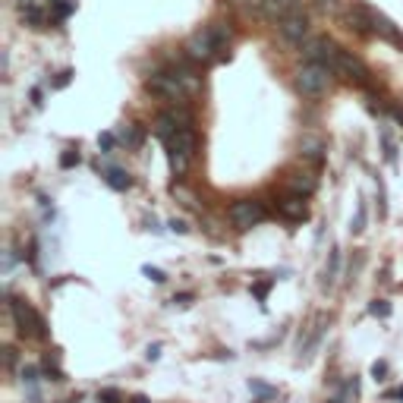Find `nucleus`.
<instances>
[{
  "label": "nucleus",
  "mask_w": 403,
  "mask_h": 403,
  "mask_svg": "<svg viewBox=\"0 0 403 403\" xmlns=\"http://www.w3.org/2000/svg\"><path fill=\"white\" fill-rule=\"evenodd\" d=\"M98 403H123V394L117 388H104V391H98Z\"/></svg>",
  "instance_id": "obj_21"
},
{
  "label": "nucleus",
  "mask_w": 403,
  "mask_h": 403,
  "mask_svg": "<svg viewBox=\"0 0 403 403\" xmlns=\"http://www.w3.org/2000/svg\"><path fill=\"white\" fill-rule=\"evenodd\" d=\"M7 362H10V366L16 362V350H13V347H7Z\"/></svg>",
  "instance_id": "obj_33"
},
{
  "label": "nucleus",
  "mask_w": 403,
  "mask_h": 403,
  "mask_svg": "<svg viewBox=\"0 0 403 403\" xmlns=\"http://www.w3.org/2000/svg\"><path fill=\"white\" fill-rule=\"evenodd\" d=\"M265 218V208H261V202H252V198H239V202H233L230 205V221L237 230H252L259 221Z\"/></svg>",
  "instance_id": "obj_6"
},
{
  "label": "nucleus",
  "mask_w": 403,
  "mask_h": 403,
  "mask_svg": "<svg viewBox=\"0 0 403 403\" xmlns=\"http://www.w3.org/2000/svg\"><path fill=\"white\" fill-rule=\"evenodd\" d=\"M315 186H318V183H315L312 173H290V177H287V189L296 192V196H306L309 198L315 192Z\"/></svg>",
  "instance_id": "obj_12"
},
{
  "label": "nucleus",
  "mask_w": 403,
  "mask_h": 403,
  "mask_svg": "<svg viewBox=\"0 0 403 403\" xmlns=\"http://www.w3.org/2000/svg\"><path fill=\"white\" fill-rule=\"evenodd\" d=\"M249 391H252V394H259L261 400H274V397H277V391H274L271 384L259 381V378H249Z\"/></svg>",
  "instance_id": "obj_17"
},
{
  "label": "nucleus",
  "mask_w": 403,
  "mask_h": 403,
  "mask_svg": "<svg viewBox=\"0 0 403 403\" xmlns=\"http://www.w3.org/2000/svg\"><path fill=\"white\" fill-rule=\"evenodd\" d=\"M372 375H375V378L388 375V362H375V366H372Z\"/></svg>",
  "instance_id": "obj_27"
},
{
  "label": "nucleus",
  "mask_w": 403,
  "mask_h": 403,
  "mask_svg": "<svg viewBox=\"0 0 403 403\" xmlns=\"http://www.w3.org/2000/svg\"><path fill=\"white\" fill-rule=\"evenodd\" d=\"M104 183H108L110 189L123 192V189H130V186H132V177L126 171H120V167H108V171H104Z\"/></svg>",
  "instance_id": "obj_13"
},
{
  "label": "nucleus",
  "mask_w": 403,
  "mask_h": 403,
  "mask_svg": "<svg viewBox=\"0 0 403 403\" xmlns=\"http://www.w3.org/2000/svg\"><path fill=\"white\" fill-rule=\"evenodd\" d=\"M167 155H171V167H173V173H177V177H183L186 167H189V157H183L180 151H167Z\"/></svg>",
  "instance_id": "obj_18"
},
{
  "label": "nucleus",
  "mask_w": 403,
  "mask_h": 403,
  "mask_svg": "<svg viewBox=\"0 0 403 403\" xmlns=\"http://www.w3.org/2000/svg\"><path fill=\"white\" fill-rule=\"evenodd\" d=\"M10 312H13V321H16V328H19L22 337H44V321H42V315L35 312V309L28 306L26 300H19V296H10Z\"/></svg>",
  "instance_id": "obj_4"
},
{
  "label": "nucleus",
  "mask_w": 403,
  "mask_h": 403,
  "mask_svg": "<svg viewBox=\"0 0 403 403\" xmlns=\"http://www.w3.org/2000/svg\"><path fill=\"white\" fill-rule=\"evenodd\" d=\"M277 212L284 214L287 221H306L309 218V202H306V196H296V192H290V196L277 205Z\"/></svg>",
  "instance_id": "obj_8"
},
{
  "label": "nucleus",
  "mask_w": 403,
  "mask_h": 403,
  "mask_svg": "<svg viewBox=\"0 0 403 403\" xmlns=\"http://www.w3.org/2000/svg\"><path fill=\"white\" fill-rule=\"evenodd\" d=\"M132 403H151L148 397H132Z\"/></svg>",
  "instance_id": "obj_35"
},
{
  "label": "nucleus",
  "mask_w": 403,
  "mask_h": 403,
  "mask_svg": "<svg viewBox=\"0 0 403 403\" xmlns=\"http://www.w3.org/2000/svg\"><path fill=\"white\" fill-rule=\"evenodd\" d=\"M148 92L157 98H164V101H173V104H186L192 98L186 83L177 76V69H171V73H155L148 79Z\"/></svg>",
  "instance_id": "obj_2"
},
{
  "label": "nucleus",
  "mask_w": 403,
  "mask_h": 403,
  "mask_svg": "<svg viewBox=\"0 0 403 403\" xmlns=\"http://www.w3.org/2000/svg\"><path fill=\"white\" fill-rule=\"evenodd\" d=\"M328 69L334 76H341V79H347V83H359V85L369 83V69L362 67L353 54H347V51H341V48H334V54H331V60H328Z\"/></svg>",
  "instance_id": "obj_5"
},
{
  "label": "nucleus",
  "mask_w": 403,
  "mask_h": 403,
  "mask_svg": "<svg viewBox=\"0 0 403 403\" xmlns=\"http://www.w3.org/2000/svg\"><path fill=\"white\" fill-rule=\"evenodd\" d=\"M337 271H341V249H331V261H328V268H325V280H321V287H334Z\"/></svg>",
  "instance_id": "obj_14"
},
{
  "label": "nucleus",
  "mask_w": 403,
  "mask_h": 403,
  "mask_svg": "<svg viewBox=\"0 0 403 403\" xmlns=\"http://www.w3.org/2000/svg\"><path fill=\"white\" fill-rule=\"evenodd\" d=\"M391 114H394L397 120H400V123H403V104H394V108H391Z\"/></svg>",
  "instance_id": "obj_32"
},
{
  "label": "nucleus",
  "mask_w": 403,
  "mask_h": 403,
  "mask_svg": "<svg viewBox=\"0 0 403 403\" xmlns=\"http://www.w3.org/2000/svg\"><path fill=\"white\" fill-rule=\"evenodd\" d=\"M369 315H375V318H388V315H391V302L388 300H372L369 302Z\"/></svg>",
  "instance_id": "obj_20"
},
{
  "label": "nucleus",
  "mask_w": 403,
  "mask_h": 403,
  "mask_svg": "<svg viewBox=\"0 0 403 403\" xmlns=\"http://www.w3.org/2000/svg\"><path fill=\"white\" fill-rule=\"evenodd\" d=\"M98 142H101V148H110V145H114V136H110V132H104Z\"/></svg>",
  "instance_id": "obj_30"
},
{
  "label": "nucleus",
  "mask_w": 403,
  "mask_h": 403,
  "mask_svg": "<svg viewBox=\"0 0 403 403\" xmlns=\"http://www.w3.org/2000/svg\"><path fill=\"white\" fill-rule=\"evenodd\" d=\"M171 230H173V233H186V230H189V227H186L183 221H177V218H173V221H171Z\"/></svg>",
  "instance_id": "obj_28"
},
{
  "label": "nucleus",
  "mask_w": 403,
  "mask_h": 403,
  "mask_svg": "<svg viewBox=\"0 0 403 403\" xmlns=\"http://www.w3.org/2000/svg\"><path fill=\"white\" fill-rule=\"evenodd\" d=\"M73 164H79V151H67L60 157V167H73Z\"/></svg>",
  "instance_id": "obj_25"
},
{
  "label": "nucleus",
  "mask_w": 403,
  "mask_h": 403,
  "mask_svg": "<svg viewBox=\"0 0 403 403\" xmlns=\"http://www.w3.org/2000/svg\"><path fill=\"white\" fill-rule=\"evenodd\" d=\"M196 148H198V139L192 130H180L177 136L167 142V151H180V155L189 157V161H192V155H196Z\"/></svg>",
  "instance_id": "obj_9"
},
{
  "label": "nucleus",
  "mask_w": 403,
  "mask_h": 403,
  "mask_svg": "<svg viewBox=\"0 0 403 403\" xmlns=\"http://www.w3.org/2000/svg\"><path fill=\"white\" fill-rule=\"evenodd\" d=\"M334 48H337V44H331L328 38H312V42L306 44V57L312 63H325V67H328V60H331V54H334Z\"/></svg>",
  "instance_id": "obj_10"
},
{
  "label": "nucleus",
  "mask_w": 403,
  "mask_h": 403,
  "mask_svg": "<svg viewBox=\"0 0 403 403\" xmlns=\"http://www.w3.org/2000/svg\"><path fill=\"white\" fill-rule=\"evenodd\" d=\"M318 3H321L325 10H334V0H318Z\"/></svg>",
  "instance_id": "obj_34"
},
{
  "label": "nucleus",
  "mask_w": 403,
  "mask_h": 403,
  "mask_svg": "<svg viewBox=\"0 0 403 403\" xmlns=\"http://www.w3.org/2000/svg\"><path fill=\"white\" fill-rule=\"evenodd\" d=\"M300 155H306L309 161H321V142L315 136H306L300 142Z\"/></svg>",
  "instance_id": "obj_16"
},
{
  "label": "nucleus",
  "mask_w": 403,
  "mask_h": 403,
  "mask_svg": "<svg viewBox=\"0 0 403 403\" xmlns=\"http://www.w3.org/2000/svg\"><path fill=\"white\" fill-rule=\"evenodd\" d=\"M227 44H230V28L208 26V28H198L189 42H186V54L196 63H212L227 54Z\"/></svg>",
  "instance_id": "obj_1"
},
{
  "label": "nucleus",
  "mask_w": 403,
  "mask_h": 403,
  "mask_svg": "<svg viewBox=\"0 0 403 403\" xmlns=\"http://www.w3.org/2000/svg\"><path fill=\"white\" fill-rule=\"evenodd\" d=\"M274 287V277H268V280H259V284H252V293H255V300L265 306V300H268V290Z\"/></svg>",
  "instance_id": "obj_19"
},
{
  "label": "nucleus",
  "mask_w": 403,
  "mask_h": 403,
  "mask_svg": "<svg viewBox=\"0 0 403 403\" xmlns=\"http://www.w3.org/2000/svg\"><path fill=\"white\" fill-rule=\"evenodd\" d=\"M117 139L136 148V145H142V130H139L136 123H123V126H120V132H117Z\"/></svg>",
  "instance_id": "obj_15"
},
{
  "label": "nucleus",
  "mask_w": 403,
  "mask_h": 403,
  "mask_svg": "<svg viewBox=\"0 0 403 403\" xmlns=\"http://www.w3.org/2000/svg\"><path fill=\"white\" fill-rule=\"evenodd\" d=\"M19 375H22V381H26V384H35V381H38V369H35V366H22Z\"/></svg>",
  "instance_id": "obj_24"
},
{
  "label": "nucleus",
  "mask_w": 403,
  "mask_h": 403,
  "mask_svg": "<svg viewBox=\"0 0 403 403\" xmlns=\"http://www.w3.org/2000/svg\"><path fill=\"white\" fill-rule=\"evenodd\" d=\"M145 359H148V362H157V359H161V343H151V347L145 350Z\"/></svg>",
  "instance_id": "obj_26"
},
{
  "label": "nucleus",
  "mask_w": 403,
  "mask_h": 403,
  "mask_svg": "<svg viewBox=\"0 0 403 403\" xmlns=\"http://www.w3.org/2000/svg\"><path fill=\"white\" fill-rule=\"evenodd\" d=\"M261 10H265L271 19H287L290 13H296V0H261Z\"/></svg>",
  "instance_id": "obj_11"
},
{
  "label": "nucleus",
  "mask_w": 403,
  "mask_h": 403,
  "mask_svg": "<svg viewBox=\"0 0 403 403\" xmlns=\"http://www.w3.org/2000/svg\"><path fill=\"white\" fill-rule=\"evenodd\" d=\"M142 274L148 280H155V284H164V280H167V274L161 271V268H151V265H142Z\"/></svg>",
  "instance_id": "obj_22"
},
{
  "label": "nucleus",
  "mask_w": 403,
  "mask_h": 403,
  "mask_svg": "<svg viewBox=\"0 0 403 403\" xmlns=\"http://www.w3.org/2000/svg\"><path fill=\"white\" fill-rule=\"evenodd\" d=\"M331 76H334V73H331L325 63H312V60H309L306 67L296 73V89H300L306 98H318V95H325V92H328Z\"/></svg>",
  "instance_id": "obj_3"
},
{
  "label": "nucleus",
  "mask_w": 403,
  "mask_h": 403,
  "mask_svg": "<svg viewBox=\"0 0 403 403\" xmlns=\"http://www.w3.org/2000/svg\"><path fill=\"white\" fill-rule=\"evenodd\" d=\"M173 302H177V306H189V302H192V293H180V296H173Z\"/></svg>",
  "instance_id": "obj_29"
},
{
  "label": "nucleus",
  "mask_w": 403,
  "mask_h": 403,
  "mask_svg": "<svg viewBox=\"0 0 403 403\" xmlns=\"http://www.w3.org/2000/svg\"><path fill=\"white\" fill-rule=\"evenodd\" d=\"M384 397H388V400H403V388H397V391H388V394H384Z\"/></svg>",
  "instance_id": "obj_31"
},
{
  "label": "nucleus",
  "mask_w": 403,
  "mask_h": 403,
  "mask_svg": "<svg viewBox=\"0 0 403 403\" xmlns=\"http://www.w3.org/2000/svg\"><path fill=\"white\" fill-rule=\"evenodd\" d=\"M280 35L287 38V42H293V44H300L302 38H306V32H309V19H306V13H290L287 19H280Z\"/></svg>",
  "instance_id": "obj_7"
},
{
  "label": "nucleus",
  "mask_w": 403,
  "mask_h": 403,
  "mask_svg": "<svg viewBox=\"0 0 403 403\" xmlns=\"http://www.w3.org/2000/svg\"><path fill=\"white\" fill-rule=\"evenodd\" d=\"M353 233H362L366 230V205L359 202V208H356V221H353V227H350Z\"/></svg>",
  "instance_id": "obj_23"
}]
</instances>
